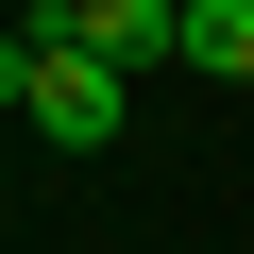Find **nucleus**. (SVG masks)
Instances as JSON below:
<instances>
[{"instance_id": "nucleus-1", "label": "nucleus", "mask_w": 254, "mask_h": 254, "mask_svg": "<svg viewBox=\"0 0 254 254\" xmlns=\"http://www.w3.org/2000/svg\"><path fill=\"white\" fill-rule=\"evenodd\" d=\"M17 34H51V51H102L119 85H136V68H187V0H51V17H17Z\"/></svg>"}, {"instance_id": "nucleus-2", "label": "nucleus", "mask_w": 254, "mask_h": 254, "mask_svg": "<svg viewBox=\"0 0 254 254\" xmlns=\"http://www.w3.org/2000/svg\"><path fill=\"white\" fill-rule=\"evenodd\" d=\"M34 51H51V34H34ZM119 102H136V85H119V68H102V51H51V68H34V102H17V119H34V136H51V153H102V136H119Z\"/></svg>"}, {"instance_id": "nucleus-3", "label": "nucleus", "mask_w": 254, "mask_h": 254, "mask_svg": "<svg viewBox=\"0 0 254 254\" xmlns=\"http://www.w3.org/2000/svg\"><path fill=\"white\" fill-rule=\"evenodd\" d=\"M187 68H220V85H254V0H187Z\"/></svg>"}, {"instance_id": "nucleus-4", "label": "nucleus", "mask_w": 254, "mask_h": 254, "mask_svg": "<svg viewBox=\"0 0 254 254\" xmlns=\"http://www.w3.org/2000/svg\"><path fill=\"white\" fill-rule=\"evenodd\" d=\"M34 68H51V51H34V34H0V102H34Z\"/></svg>"}]
</instances>
